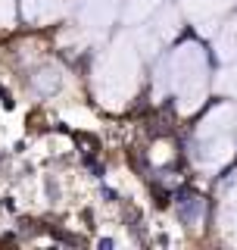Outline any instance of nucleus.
I'll return each instance as SVG.
<instances>
[{"label":"nucleus","mask_w":237,"mask_h":250,"mask_svg":"<svg viewBox=\"0 0 237 250\" xmlns=\"http://www.w3.org/2000/svg\"><path fill=\"white\" fill-rule=\"evenodd\" d=\"M175 209H178L181 222L191 225V229H197V225L203 222V216H206V200H203L200 194H181Z\"/></svg>","instance_id":"f257e3e1"},{"label":"nucleus","mask_w":237,"mask_h":250,"mask_svg":"<svg viewBox=\"0 0 237 250\" xmlns=\"http://www.w3.org/2000/svg\"><path fill=\"white\" fill-rule=\"evenodd\" d=\"M31 88H35L38 94H53V91H59V75L53 72V69H41L38 75H31Z\"/></svg>","instance_id":"f03ea898"}]
</instances>
